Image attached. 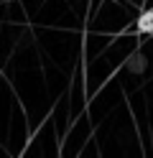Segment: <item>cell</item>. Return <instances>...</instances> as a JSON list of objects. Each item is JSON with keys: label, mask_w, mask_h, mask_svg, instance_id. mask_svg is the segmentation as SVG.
I'll use <instances>...</instances> for the list:
<instances>
[{"label": "cell", "mask_w": 153, "mask_h": 158, "mask_svg": "<svg viewBox=\"0 0 153 158\" xmlns=\"http://www.w3.org/2000/svg\"><path fill=\"white\" fill-rule=\"evenodd\" d=\"M138 31L140 33H153V10H143L138 15Z\"/></svg>", "instance_id": "obj_1"}]
</instances>
